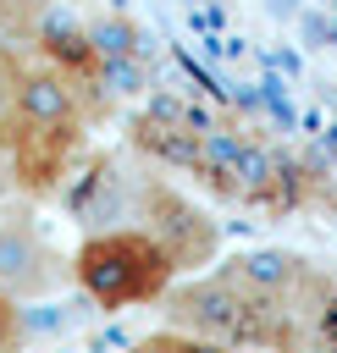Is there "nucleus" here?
Returning <instances> with one entry per match:
<instances>
[{
  "mask_svg": "<svg viewBox=\"0 0 337 353\" xmlns=\"http://www.w3.org/2000/svg\"><path fill=\"white\" fill-rule=\"evenodd\" d=\"M17 72H11V127H6V171H11V193H50L66 182L88 116H94V83L83 72H66L55 61H44L28 44H11Z\"/></svg>",
  "mask_w": 337,
  "mask_h": 353,
  "instance_id": "1",
  "label": "nucleus"
},
{
  "mask_svg": "<svg viewBox=\"0 0 337 353\" xmlns=\"http://www.w3.org/2000/svg\"><path fill=\"white\" fill-rule=\"evenodd\" d=\"M160 314H166V331L199 336L215 347H238V353H298L315 331V320L243 292L221 270L193 276V281H171L160 292Z\"/></svg>",
  "mask_w": 337,
  "mask_h": 353,
  "instance_id": "2",
  "label": "nucleus"
},
{
  "mask_svg": "<svg viewBox=\"0 0 337 353\" xmlns=\"http://www.w3.org/2000/svg\"><path fill=\"white\" fill-rule=\"evenodd\" d=\"M66 276L88 292L94 309H133V303H160V292L177 281V265L144 232L110 226L77 243V254L66 259Z\"/></svg>",
  "mask_w": 337,
  "mask_h": 353,
  "instance_id": "3",
  "label": "nucleus"
},
{
  "mask_svg": "<svg viewBox=\"0 0 337 353\" xmlns=\"http://www.w3.org/2000/svg\"><path fill=\"white\" fill-rule=\"evenodd\" d=\"M122 226H133V232H144L149 243H160V254H166L177 270L210 265L215 248H221L215 221H210L193 199H182L171 182L149 176L144 165L133 171V193H127V221H122Z\"/></svg>",
  "mask_w": 337,
  "mask_h": 353,
  "instance_id": "4",
  "label": "nucleus"
},
{
  "mask_svg": "<svg viewBox=\"0 0 337 353\" xmlns=\"http://www.w3.org/2000/svg\"><path fill=\"white\" fill-rule=\"evenodd\" d=\"M72 276H66V259L55 254V243L44 237V221L28 199L6 193L0 199V292L17 303H33V298H50L61 292Z\"/></svg>",
  "mask_w": 337,
  "mask_h": 353,
  "instance_id": "5",
  "label": "nucleus"
},
{
  "mask_svg": "<svg viewBox=\"0 0 337 353\" xmlns=\"http://www.w3.org/2000/svg\"><path fill=\"white\" fill-rule=\"evenodd\" d=\"M227 281H238L243 292L265 298V303H282L315 325H326V303H331V281L304 259V254H287V248H249V254H232L221 265Z\"/></svg>",
  "mask_w": 337,
  "mask_h": 353,
  "instance_id": "6",
  "label": "nucleus"
},
{
  "mask_svg": "<svg viewBox=\"0 0 337 353\" xmlns=\"http://www.w3.org/2000/svg\"><path fill=\"white\" fill-rule=\"evenodd\" d=\"M127 353H238V347H215V342H199V336H177V331H155L149 342L127 347Z\"/></svg>",
  "mask_w": 337,
  "mask_h": 353,
  "instance_id": "7",
  "label": "nucleus"
},
{
  "mask_svg": "<svg viewBox=\"0 0 337 353\" xmlns=\"http://www.w3.org/2000/svg\"><path fill=\"white\" fill-rule=\"evenodd\" d=\"M17 342H22V320H17V303L0 292V353H17Z\"/></svg>",
  "mask_w": 337,
  "mask_h": 353,
  "instance_id": "8",
  "label": "nucleus"
},
{
  "mask_svg": "<svg viewBox=\"0 0 337 353\" xmlns=\"http://www.w3.org/2000/svg\"><path fill=\"white\" fill-rule=\"evenodd\" d=\"M11 193V171H6V149H0V199Z\"/></svg>",
  "mask_w": 337,
  "mask_h": 353,
  "instance_id": "9",
  "label": "nucleus"
},
{
  "mask_svg": "<svg viewBox=\"0 0 337 353\" xmlns=\"http://www.w3.org/2000/svg\"><path fill=\"white\" fill-rule=\"evenodd\" d=\"M326 353H337V331H331V336H326Z\"/></svg>",
  "mask_w": 337,
  "mask_h": 353,
  "instance_id": "10",
  "label": "nucleus"
}]
</instances>
